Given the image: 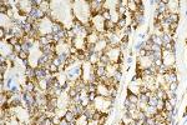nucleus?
Masks as SVG:
<instances>
[{"mask_svg": "<svg viewBox=\"0 0 187 125\" xmlns=\"http://www.w3.org/2000/svg\"><path fill=\"white\" fill-rule=\"evenodd\" d=\"M145 124H146V125H156L157 121H156L155 117H150V118H146V120H145Z\"/></svg>", "mask_w": 187, "mask_h": 125, "instance_id": "aec40b11", "label": "nucleus"}, {"mask_svg": "<svg viewBox=\"0 0 187 125\" xmlns=\"http://www.w3.org/2000/svg\"><path fill=\"white\" fill-rule=\"evenodd\" d=\"M156 109H157V112H158V113L162 112V110H165V100L158 99L157 105H156Z\"/></svg>", "mask_w": 187, "mask_h": 125, "instance_id": "dca6fc26", "label": "nucleus"}, {"mask_svg": "<svg viewBox=\"0 0 187 125\" xmlns=\"http://www.w3.org/2000/svg\"><path fill=\"white\" fill-rule=\"evenodd\" d=\"M99 40H100V35H99V33H96V31H91V33L86 36V43L89 45H96Z\"/></svg>", "mask_w": 187, "mask_h": 125, "instance_id": "0eeeda50", "label": "nucleus"}, {"mask_svg": "<svg viewBox=\"0 0 187 125\" xmlns=\"http://www.w3.org/2000/svg\"><path fill=\"white\" fill-rule=\"evenodd\" d=\"M96 94L100 96H104V98H109V96H111L110 95V86L106 84H102V83H99V84H97Z\"/></svg>", "mask_w": 187, "mask_h": 125, "instance_id": "423d86ee", "label": "nucleus"}, {"mask_svg": "<svg viewBox=\"0 0 187 125\" xmlns=\"http://www.w3.org/2000/svg\"><path fill=\"white\" fill-rule=\"evenodd\" d=\"M61 119H63V118H60V117H58V115H55V117L51 119V120H53L54 125H60V123H61Z\"/></svg>", "mask_w": 187, "mask_h": 125, "instance_id": "393cba45", "label": "nucleus"}, {"mask_svg": "<svg viewBox=\"0 0 187 125\" xmlns=\"http://www.w3.org/2000/svg\"><path fill=\"white\" fill-rule=\"evenodd\" d=\"M177 89H179V83H171L168 84V90L172 93H177Z\"/></svg>", "mask_w": 187, "mask_h": 125, "instance_id": "6ab92c4d", "label": "nucleus"}, {"mask_svg": "<svg viewBox=\"0 0 187 125\" xmlns=\"http://www.w3.org/2000/svg\"><path fill=\"white\" fill-rule=\"evenodd\" d=\"M110 13H111V19H110V20H111L112 23H114V24H117L119 20H120L122 16H121L120 14L117 13V10H116V9H114V10H111Z\"/></svg>", "mask_w": 187, "mask_h": 125, "instance_id": "1a4fd4ad", "label": "nucleus"}, {"mask_svg": "<svg viewBox=\"0 0 187 125\" xmlns=\"http://www.w3.org/2000/svg\"><path fill=\"white\" fill-rule=\"evenodd\" d=\"M157 101H158V98L156 96V94H153L151 98L148 99V105H151V106H156L157 105Z\"/></svg>", "mask_w": 187, "mask_h": 125, "instance_id": "f3484780", "label": "nucleus"}, {"mask_svg": "<svg viewBox=\"0 0 187 125\" xmlns=\"http://www.w3.org/2000/svg\"><path fill=\"white\" fill-rule=\"evenodd\" d=\"M29 53H26V52H20L18 54V56H19V59H21L22 61H26L27 59H29Z\"/></svg>", "mask_w": 187, "mask_h": 125, "instance_id": "a211bd4d", "label": "nucleus"}, {"mask_svg": "<svg viewBox=\"0 0 187 125\" xmlns=\"http://www.w3.org/2000/svg\"><path fill=\"white\" fill-rule=\"evenodd\" d=\"M105 54L107 55V58L110 59V63L111 64H119V63H122L125 56L122 55V52L119 46H107Z\"/></svg>", "mask_w": 187, "mask_h": 125, "instance_id": "f257e3e1", "label": "nucleus"}, {"mask_svg": "<svg viewBox=\"0 0 187 125\" xmlns=\"http://www.w3.org/2000/svg\"><path fill=\"white\" fill-rule=\"evenodd\" d=\"M167 8V13L168 14H180V1L179 0H167L166 4Z\"/></svg>", "mask_w": 187, "mask_h": 125, "instance_id": "20e7f679", "label": "nucleus"}, {"mask_svg": "<svg viewBox=\"0 0 187 125\" xmlns=\"http://www.w3.org/2000/svg\"><path fill=\"white\" fill-rule=\"evenodd\" d=\"M101 15H102V18L105 19V21H107V20H110V19H111V13H110L109 10H102Z\"/></svg>", "mask_w": 187, "mask_h": 125, "instance_id": "4be33fe9", "label": "nucleus"}, {"mask_svg": "<svg viewBox=\"0 0 187 125\" xmlns=\"http://www.w3.org/2000/svg\"><path fill=\"white\" fill-rule=\"evenodd\" d=\"M127 4H129V0H120V5L121 6L127 8Z\"/></svg>", "mask_w": 187, "mask_h": 125, "instance_id": "c756f323", "label": "nucleus"}, {"mask_svg": "<svg viewBox=\"0 0 187 125\" xmlns=\"http://www.w3.org/2000/svg\"><path fill=\"white\" fill-rule=\"evenodd\" d=\"M69 52H70V55H75V54H76V53L79 52V50H77L76 48H75L74 45H70V46H69Z\"/></svg>", "mask_w": 187, "mask_h": 125, "instance_id": "a878e982", "label": "nucleus"}, {"mask_svg": "<svg viewBox=\"0 0 187 125\" xmlns=\"http://www.w3.org/2000/svg\"><path fill=\"white\" fill-rule=\"evenodd\" d=\"M37 86H39L40 89L43 90V91H45V93H46V90H48L49 88H50V86H49V81L46 80V79H41V80H37Z\"/></svg>", "mask_w": 187, "mask_h": 125, "instance_id": "9b49d317", "label": "nucleus"}, {"mask_svg": "<svg viewBox=\"0 0 187 125\" xmlns=\"http://www.w3.org/2000/svg\"><path fill=\"white\" fill-rule=\"evenodd\" d=\"M126 99H127L131 104H135V105H137L138 104V101H140V98H138V95H134V94H129L127 93V96H126Z\"/></svg>", "mask_w": 187, "mask_h": 125, "instance_id": "f8f14e48", "label": "nucleus"}, {"mask_svg": "<svg viewBox=\"0 0 187 125\" xmlns=\"http://www.w3.org/2000/svg\"><path fill=\"white\" fill-rule=\"evenodd\" d=\"M8 10H9V9L5 5H0V13H1V14H6Z\"/></svg>", "mask_w": 187, "mask_h": 125, "instance_id": "cd10ccee", "label": "nucleus"}, {"mask_svg": "<svg viewBox=\"0 0 187 125\" xmlns=\"http://www.w3.org/2000/svg\"><path fill=\"white\" fill-rule=\"evenodd\" d=\"M96 96H97L96 93H89V100H90L91 103H94V101H95Z\"/></svg>", "mask_w": 187, "mask_h": 125, "instance_id": "bb28decb", "label": "nucleus"}, {"mask_svg": "<svg viewBox=\"0 0 187 125\" xmlns=\"http://www.w3.org/2000/svg\"><path fill=\"white\" fill-rule=\"evenodd\" d=\"M156 125H167V123H165V121H162V123H157Z\"/></svg>", "mask_w": 187, "mask_h": 125, "instance_id": "7c9ffc66", "label": "nucleus"}, {"mask_svg": "<svg viewBox=\"0 0 187 125\" xmlns=\"http://www.w3.org/2000/svg\"><path fill=\"white\" fill-rule=\"evenodd\" d=\"M150 39H151V41H152L153 44H156V45H160V46H162V45H163V40H162V36H160V35L152 34L151 36H150Z\"/></svg>", "mask_w": 187, "mask_h": 125, "instance_id": "9d476101", "label": "nucleus"}, {"mask_svg": "<svg viewBox=\"0 0 187 125\" xmlns=\"http://www.w3.org/2000/svg\"><path fill=\"white\" fill-rule=\"evenodd\" d=\"M116 10H117V13L120 14L121 16L124 18V15L126 14V11H127V8H125V6H121V5H119V6H117V9H116Z\"/></svg>", "mask_w": 187, "mask_h": 125, "instance_id": "5701e85b", "label": "nucleus"}, {"mask_svg": "<svg viewBox=\"0 0 187 125\" xmlns=\"http://www.w3.org/2000/svg\"><path fill=\"white\" fill-rule=\"evenodd\" d=\"M72 45L76 48L77 50H86V39L85 38H81V36H75L72 39Z\"/></svg>", "mask_w": 187, "mask_h": 125, "instance_id": "39448f33", "label": "nucleus"}, {"mask_svg": "<svg viewBox=\"0 0 187 125\" xmlns=\"http://www.w3.org/2000/svg\"><path fill=\"white\" fill-rule=\"evenodd\" d=\"M165 110H166V112H174V110H175L174 104H172L168 99L165 100Z\"/></svg>", "mask_w": 187, "mask_h": 125, "instance_id": "4468645a", "label": "nucleus"}, {"mask_svg": "<svg viewBox=\"0 0 187 125\" xmlns=\"http://www.w3.org/2000/svg\"><path fill=\"white\" fill-rule=\"evenodd\" d=\"M64 119L66 120V121H69V123H74L75 120H76V115H75L74 113H71V112H69V110H66V114H65Z\"/></svg>", "mask_w": 187, "mask_h": 125, "instance_id": "ddd939ff", "label": "nucleus"}, {"mask_svg": "<svg viewBox=\"0 0 187 125\" xmlns=\"http://www.w3.org/2000/svg\"><path fill=\"white\" fill-rule=\"evenodd\" d=\"M90 24L92 26L94 31L99 34H104L106 33V29H105V19L102 18L101 14H96V15H92L91 19H90Z\"/></svg>", "mask_w": 187, "mask_h": 125, "instance_id": "7ed1b4c3", "label": "nucleus"}, {"mask_svg": "<svg viewBox=\"0 0 187 125\" xmlns=\"http://www.w3.org/2000/svg\"><path fill=\"white\" fill-rule=\"evenodd\" d=\"M162 64L163 66L170 69H176V64H177V56H176V52H170V50H162Z\"/></svg>", "mask_w": 187, "mask_h": 125, "instance_id": "f03ea898", "label": "nucleus"}, {"mask_svg": "<svg viewBox=\"0 0 187 125\" xmlns=\"http://www.w3.org/2000/svg\"><path fill=\"white\" fill-rule=\"evenodd\" d=\"M137 3H136V0H129V4H127V10L131 13V14H135L137 11Z\"/></svg>", "mask_w": 187, "mask_h": 125, "instance_id": "6e6552de", "label": "nucleus"}, {"mask_svg": "<svg viewBox=\"0 0 187 125\" xmlns=\"http://www.w3.org/2000/svg\"><path fill=\"white\" fill-rule=\"evenodd\" d=\"M44 125H54V123H53V120H51V119L46 118V119L44 120Z\"/></svg>", "mask_w": 187, "mask_h": 125, "instance_id": "c85d7f7f", "label": "nucleus"}, {"mask_svg": "<svg viewBox=\"0 0 187 125\" xmlns=\"http://www.w3.org/2000/svg\"><path fill=\"white\" fill-rule=\"evenodd\" d=\"M9 71L8 66L5 65V64H0V74H3V75H5V73Z\"/></svg>", "mask_w": 187, "mask_h": 125, "instance_id": "b1692460", "label": "nucleus"}, {"mask_svg": "<svg viewBox=\"0 0 187 125\" xmlns=\"http://www.w3.org/2000/svg\"><path fill=\"white\" fill-rule=\"evenodd\" d=\"M67 94H69V96H70V98H71V99H74L75 96H77V95H79V91H77L76 89H75V88H71V89L69 90V93H67Z\"/></svg>", "mask_w": 187, "mask_h": 125, "instance_id": "412c9836", "label": "nucleus"}, {"mask_svg": "<svg viewBox=\"0 0 187 125\" xmlns=\"http://www.w3.org/2000/svg\"><path fill=\"white\" fill-rule=\"evenodd\" d=\"M48 70H49L51 74H58V73H60L59 66H56L55 64H53V63H50V64H49V69H48Z\"/></svg>", "mask_w": 187, "mask_h": 125, "instance_id": "2eb2a0df", "label": "nucleus"}]
</instances>
